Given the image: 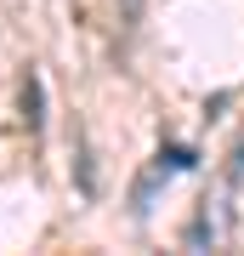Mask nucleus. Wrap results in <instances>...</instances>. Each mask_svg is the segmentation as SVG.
Masks as SVG:
<instances>
[{"label": "nucleus", "instance_id": "obj_1", "mask_svg": "<svg viewBox=\"0 0 244 256\" xmlns=\"http://www.w3.org/2000/svg\"><path fill=\"white\" fill-rule=\"evenodd\" d=\"M233 200H239V188L222 176V182L199 200V216L188 222L182 245H188V250H222V245H233V234H239V205Z\"/></svg>", "mask_w": 244, "mask_h": 256}, {"label": "nucleus", "instance_id": "obj_2", "mask_svg": "<svg viewBox=\"0 0 244 256\" xmlns=\"http://www.w3.org/2000/svg\"><path fill=\"white\" fill-rule=\"evenodd\" d=\"M23 120H28V131L45 126V92H40V74H23Z\"/></svg>", "mask_w": 244, "mask_h": 256}, {"label": "nucleus", "instance_id": "obj_3", "mask_svg": "<svg viewBox=\"0 0 244 256\" xmlns=\"http://www.w3.org/2000/svg\"><path fill=\"white\" fill-rule=\"evenodd\" d=\"M159 165H165V171H188V165H193V148H159Z\"/></svg>", "mask_w": 244, "mask_h": 256}, {"label": "nucleus", "instance_id": "obj_4", "mask_svg": "<svg viewBox=\"0 0 244 256\" xmlns=\"http://www.w3.org/2000/svg\"><path fill=\"white\" fill-rule=\"evenodd\" d=\"M227 182H233V188L244 194V137L233 142V154H227Z\"/></svg>", "mask_w": 244, "mask_h": 256}, {"label": "nucleus", "instance_id": "obj_5", "mask_svg": "<svg viewBox=\"0 0 244 256\" xmlns=\"http://www.w3.org/2000/svg\"><path fill=\"white\" fill-rule=\"evenodd\" d=\"M136 18H142V0H119V23H125V28H131Z\"/></svg>", "mask_w": 244, "mask_h": 256}]
</instances>
